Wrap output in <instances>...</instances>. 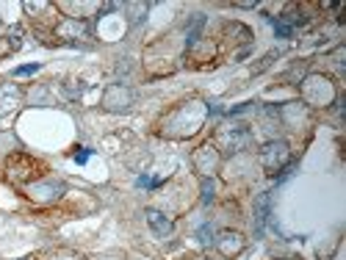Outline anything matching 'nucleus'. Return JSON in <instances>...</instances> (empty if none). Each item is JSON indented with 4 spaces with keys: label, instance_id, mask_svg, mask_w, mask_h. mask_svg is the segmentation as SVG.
Wrapping results in <instances>:
<instances>
[{
    "label": "nucleus",
    "instance_id": "f257e3e1",
    "mask_svg": "<svg viewBox=\"0 0 346 260\" xmlns=\"http://www.w3.org/2000/svg\"><path fill=\"white\" fill-rule=\"evenodd\" d=\"M133 103V94L127 92L125 86H111L106 92V97H103V106L111 108V111H122V108H127Z\"/></svg>",
    "mask_w": 346,
    "mask_h": 260
},
{
    "label": "nucleus",
    "instance_id": "f03ea898",
    "mask_svg": "<svg viewBox=\"0 0 346 260\" xmlns=\"http://www.w3.org/2000/svg\"><path fill=\"white\" fill-rule=\"evenodd\" d=\"M147 222L153 224V230H155L158 235H169V230H172V222H169V219H163L158 211H147Z\"/></svg>",
    "mask_w": 346,
    "mask_h": 260
}]
</instances>
